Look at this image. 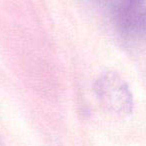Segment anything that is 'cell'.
Listing matches in <instances>:
<instances>
[{
  "label": "cell",
  "instance_id": "cell-1",
  "mask_svg": "<svg viewBox=\"0 0 146 146\" xmlns=\"http://www.w3.org/2000/svg\"><path fill=\"white\" fill-rule=\"evenodd\" d=\"M94 91L102 105L112 113L126 116L133 111V96L129 86L116 72H106L98 78Z\"/></svg>",
  "mask_w": 146,
  "mask_h": 146
},
{
  "label": "cell",
  "instance_id": "cell-2",
  "mask_svg": "<svg viewBox=\"0 0 146 146\" xmlns=\"http://www.w3.org/2000/svg\"><path fill=\"white\" fill-rule=\"evenodd\" d=\"M144 0H129V3L132 7H138L143 3Z\"/></svg>",
  "mask_w": 146,
  "mask_h": 146
}]
</instances>
